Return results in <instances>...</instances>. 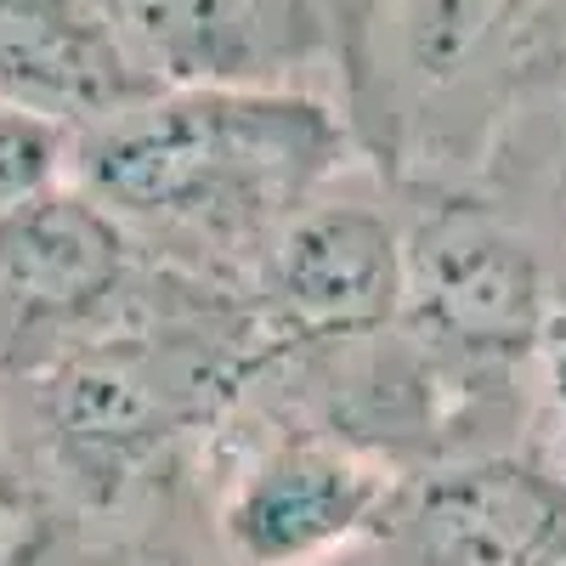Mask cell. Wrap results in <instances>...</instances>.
<instances>
[{
  "instance_id": "6",
  "label": "cell",
  "mask_w": 566,
  "mask_h": 566,
  "mask_svg": "<svg viewBox=\"0 0 566 566\" xmlns=\"http://www.w3.org/2000/svg\"><path fill=\"white\" fill-rule=\"evenodd\" d=\"M368 549L386 566H566V476L538 453L413 470Z\"/></svg>"
},
{
  "instance_id": "4",
  "label": "cell",
  "mask_w": 566,
  "mask_h": 566,
  "mask_svg": "<svg viewBox=\"0 0 566 566\" xmlns=\"http://www.w3.org/2000/svg\"><path fill=\"white\" fill-rule=\"evenodd\" d=\"M250 437L227 448L210 538L227 566H323L386 522L402 470L340 437L239 402Z\"/></svg>"
},
{
  "instance_id": "10",
  "label": "cell",
  "mask_w": 566,
  "mask_h": 566,
  "mask_svg": "<svg viewBox=\"0 0 566 566\" xmlns=\"http://www.w3.org/2000/svg\"><path fill=\"white\" fill-rule=\"evenodd\" d=\"M470 193H482V199L504 205L510 216H522L566 261V91L504 142Z\"/></svg>"
},
{
  "instance_id": "11",
  "label": "cell",
  "mask_w": 566,
  "mask_h": 566,
  "mask_svg": "<svg viewBox=\"0 0 566 566\" xmlns=\"http://www.w3.org/2000/svg\"><path fill=\"white\" fill-rule=\"evenodd\" d=\"M7 566H227L221 549H199L159 522L119 527V515L97 522H63V515H34L23 544Z\"/></svg>"
},
{
  "instance_id": "8",
  "label": "cell",
  "mask_w": 566,
  "mask_h": 566,
  "mask_svg": "<svg viewBox=\"0 0 566 566\" xmlns=\"http://www.w3.org/2000/svg\"><path fill=\"white\" fill-rule=\"evenodd\" d=\"M159 85H306L328 74L312 0H103Z\"/></svg>"
},
{
  "instance_id": "1",
  "label": "cell",
  "mask_w": 566,
  "mask_h": 566,
  "mask_svg": "<svg viewBox=\"0 0 566 566\" xmlns=\"http://www.w3.org/2000/svg\"><path fill=\"white\" fill-rule=\"evenodd\" d=\"M346 108L306 85H159L74 130L69 176L130 244L244 290L312 199L363 170Z\"/></svg>"
},
{
  "instance_id": "12",
  "label": "cell",
  "mask_w": 566,
  "mask_h": 566,
  "mask_svg": "<svg viewBox=\"0 0 566 566\" xmlns=\"http://www.w3.org/2000/svg\"><path fill=\"white\" fill-rule=\"evenodd\" d=\"M69 159H74V130L0 103V210H12L29 193H40V187L63 181Z\"/></svg>"
},
{
  "instance_id": "7",
  "label": "cell",
  "mask_w": 566,
  "mask_h": 566,
  "mask_svg": "<svg viewBox=\"0 0 566 566\" xmlns=\"http://www.w3.org/2000/svg\"><path fill=\"white\" fill-rule=\"evenodd\" d=\"M142 250L74 176L0 210V363L69 335L103 312Z\"/></svg>"
},
{
  "instance_id": "2",
  "label": "cell",
  "mask_w": 566,
  "mask_h": 566,
  "mask_svg": "<svg viewBox=\"0 0 566 566\" xmlns=\"http://www.w3.org/2000/svg\"><path fill=\"white\" fill-rule=\"evenodd\" d=\"M560 91L566 0H391L340 108L380 181L476 187Z\"/></svg>"
},
{
  "instance_id": "13",
  "label": "cell",
  "mask_w": 566,
  "mask_h": 566,
  "mask_svg": "<svg viewBox=\"0 0 566 566\" xmlns=\"http://www.w3.org/2000/svg\"><path fill=\"white\" fill-rule=\"evenodd\" d=\"M312 12H317L323 40H328V69H335V103H340V85L363 63L374 29L391 12V0H312Z\"/></svg>"
},
{
  "instance_id": "5",
  "label": "cell",
  "mask_w": 566,
  "mask_h": 566,
  "mask_svg": "<svg viewBox=\"0 0 566 566\" xmlns=\"http://www.w3.org/2000/svg\"><path fill=\"white\" fill-rule=\"evenodd\" d=\"M346 181H335L277 232L250 283V301L277 346L357 340L402 317V199L391 181H380V193H352Z\"/></svg>"
},
{
  "instance_id": "15",
  "label": "cell",
  "mask_w": 566,
  "mask_h": 566,
  "mask_svg": "<svg viewBox=\"0 0 566 566\" xmlns=\"http://www.w3.org/2000/svg\"><path fill=\"white\" fill-rule=\"evenodd\" d=\"M323 566H386V560L374 555V549H368V538H363L357 549H346V555H335V560H323Z\"/></svg>"
},
{
  "instance_id": "14",
  "label": "cell",
  "mask_w": 566,
  "mask_h": 566,
  "mask_svg": "<svg viewBox=\"0 0 566 566\" xmlns=\"http://www.w3.org/2000/svg\"><path fill=\"white\" fill-rule=\"evenodd\" d=\"M29 522H34V515H29V510H23V499H18L12 459H7V424H0V566H7V560H12V549L23 544Z\"/></svg>"
},
{
  "instance_id": "3",
  "label": "cell",
  "mask_w": 566,
  "mask_h": 566,
  "mask_svg": "<svg viewBox=\"0 0 566 566\" xmlns=\"http://www.w3.org/2000/svg\"><path fill=\"white\" fill-rule=\"evenodd\" d=\"M408 301L402 323L453 357L538 368L555 250L470 187H397Z\"/></svg>"
},
{
  "instance_id": "9",
  "label": "cell",
  "mask_w": 566,
  "mask_h": 566,
  "mask_svg": "<svg viewBox=\"0 0 566 566\" xmlns=\"http://www.w3.org/2000/svg\"><path fill=\"white\" fill-rule=\"evenodd\" d=\"M159 80L130 57L103 0H0V103L85 130Z\"/></svg>"
}]
</instances>
